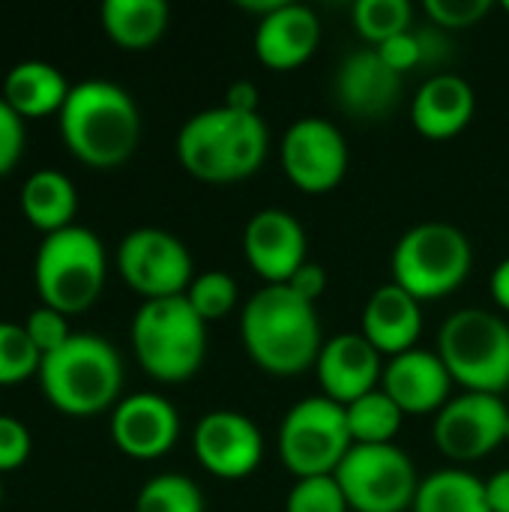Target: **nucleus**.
I'll return each mask as SVG.
<instances>
[{
    "instance_id": "obj_1",
    "label": "nucleus",
    "mask_w": 509,
    "mask_h": 512,
    "mask_svg": "<svg viewBox=\"0 0 509 512\" xmlns=\"http://www.w3.org/2000/svg\"><path fill=\"white\" fill-rule=\"evenodd\" d=\"M240 342L249 360L276 378L315 369L324 348L315 306L288 285H264L246 300L240 312Z\"/></svg>"
},
{
    "instance_id": "obj_2",
    "label": "nucleus",
    "mask_w": 509,
    "mask_h": 512,
    "mask_svg": "<svg viewBox=\"0 0 509 512\" xmlns=\"http://www.w3.org/2000/svg\"><path fill=\"white\" fill-rule=\"evenodd\" d=\"M57 126L69 153L96 171L120 168L141 141V111L132 93L105 78L72 84Z\"/></svg>"
},
{
    "instance_id": "obj_3",
    "label": "nucleus",
    "mask_w": 509,
    "mask_h": 512,
    "mask_svg": "<svg viewBox=\"0 0 509 512\" xmlns=\"http://www.w3.org/2000/svg\"><path fill=\"white\" fill-rule=\"evenodd\" d=\"M270 132L261 114L207 108L192 114L177 132V159L201 183H237L261 171Z\"/></svg>"
},
{
    "instance_id": "obj_4",
    "label": "nucleus",
    "mask_w": 509,
    "mask_h": 512,
    "mask_svg": "<svg viewBox=\"0 0 509 512\" xmlns=\"http://www.w3.org/2000/svg\"><path fill=\"white\" fill-rule=\"evenodd\" d=\"M39 387L48 405L66 417H99L114 411L123 390V360L96 333H72L63 348L42 357Z\"/></svg>"
},
{
    "instance_id": "obj_5",
    "label": "nucleus",
    "mask_w": 509,
    "mask_h": 512,
    "mask_svg": "<svg viewBox=\"0 0 509 512\" xmlns=\"http://www.w3.org/2000/svg\"><path fill=\"white\" fill-rule=\"evenodd\" d=\"M132 351L138 366L162 384H183L198 375L207 357V324L186 297L147 300L132 318Z\"/></svg>"
},
{
    "instance_id": "obj_6",
    "label": "nucleus",
    "mask_w": 509,
    "mask_h": 512,
    "mask_svg": "<svg viewBox=\"0 0 509 512\" xmlns=\"http://www.w3.org/2000/svg\"><path fill=\"white\" fill-rule=\"evenodd\" d=\"M105 276V246L90 228L81 225L48 234L33 258V282L42 306L57 309L66 318L87 312L99 300Z\"/></svg>"
},
{
    "instance_id": "obj_7",
    "label": "nucleus",
    "mask_w": 509,
    "mask_h": 512,
    "mask_svg": "<svg viewBox=\"0 0 509 512\" xmlns=\"http://www.w3.org/2000/svg\"><path fill=\"white\" fill-rule=\"evenodd\" d=\"M438 357L468 393L509 390V324L504 315L468 306L453 312L438 333Z\"/></svg>"
},
{
    "instance_id": "obj_8",
    "label": "nucleus",
    "mask_w": 509,
    "mask_h": 512,
    "mask_svg": "<svg viewBox=\"0 0 509 512\" xmlns=\"http://www.w3.org/2000/svg\"><path fill=\"white\" fill-rule=\"evenodd\" d=\"M393 282L414 300H444L459 291L474 267V249L450 222H420L393 246Z\"/></svg>"
},
{
    "instance_id": "obj_9",
    "label": "nucleus",
    "mask_w": 509,
    "mask_h": 512,
    "mask_svg": "<svg viewBox=\"0 0 509 512\" xmlns=\"http://www.w3.org/2000/svg\"><path fill=\"white\" fill-rule=\"evenodd\" d=\"M351 447L354 438L348 429L345 408L327 396H306L291 405L276 435L279 462L297 480L333 477Z\"/></svg>"
},
{
    "instance_id": "obj_10",
    "label": "nucleus",
    "mask_w": 509,
    "mask_h": 512,
    "mask_svg": "<svg viewBox=\"0 0 509 512\" xmlns=\"http://www.w3.org/2000/svg\"><path fill=\"white\" fill-rule=\"evenodd\" d=\"M333 477L351 512H408L420 489L411 456L396 444H354Z\"/></svg>"
},
{
    "instance_id": "obj_11",
    "label": "nucleus",
    "mask_w": 509,
    "mask_h": 512,
    "mask_svg": "<svg viewBox=\"0 0 509 512\" xmlns=\"http://www.w3.org/2000/svg\"><path fill=\"white\" fill-rule=\"evenodd\" d=\"M117 270L144 303L183 297L195 279L186 243L165 228L129 231L117 246Z\"/></svg>"
},
{
    "instance_id": "obj_12",
    "label": "nucleus",
    "mask_w": 509,
    "mask_h": 512,
    "mask_svg": "<svg viewBox=\"0 0 509 512\" xmlns=\"http://www.w3.org/2000/svg\"><path fill=\"white\" fill-rule=\"evenodd\" d=\"M509 411L501 396L468 393L453 396L432 423L435 447L456 465H474L507 441Z\"/></svg>"
},
{
    "instance_id": "obj_13",
    "label": "nucleus",
    "mask_w": 509,
    "mask_h": 512,
    "mask_svg": "<svg viewBox=\"0 0 509 512\" xmlns=\"http://www.w3.org/2000/svg\"><path fill=\"white\" fill-rule=\"evenodd\" d=\"M279 162L285 177L306 195L333 192L348 174V141L342 129L327 117L294 120L279 144Z\"/></svg>"
},
{
    "instance_id": "obj_14",
    "label": "nucleus",
    "mask_w": 509,
    "mask_h": 512,
    "mask_svg": "<svg viewBox=\"0 0 509 512\" xmlns=\"http://www.w3.org/2000/svg\"><path fill=\"white\" fill-rule=\"evenodd\" d=\"M192 450L198 465L216 480H246L264 459L261 429L240 411H210L192 432Z\"/></svg>"
},
{
    "instance_id": "obj_15",
    "label": "nucleus",
    "mask_w": 509,
    "mask_h": 512,
    "mask_svg": "<svg viewBox=\"0 0 509 512\" xmlns=\"http://www.w3.org/2000/svg\"><path fill=\"white\" fill-rule=\"evenodd\" d=\"M243 255L264 285H288L309 261V240L300 219L282 207H264L243 228Z\"/></svg>"
},
{
    "instance_id": "obj_16",
    "label": "nucleus",
    "mask_w": 509,
    "mask_h": 512,
    "mask_svg": "<svg viewBox=\"0 0 509 512\" xmlns=\"http://www.w3.org/2000/svg\"><path fill=\"white\" fill-rule=\"evenodd\" d=\"M180 438V414L159 393H132L111 411V441L114 447L135 459L153 462L171 453Z\"/></svg>"
},
{
    "instance_id": "obj_17",
    "label": "nucleus",
    "mask_w": 509,
    "mask_h": 512,
    "mask_svg": "<svg viewBox=\"0 0 509 512\" xmlns=\"http://www.w3.org/2000/svg\"><path fill=\"white\" fill-rule=\"evenodd\" d=\"M384 366L387 360L363 333H339L333 339H324L315 363L321 396L345 408L381 387Z\"/></svg>"
},
{
    "instance_id": "obj_18",
    "label": "nucleus",
    "mask_w": 509,
    "mask_h": 512,
    "mask_svg": "<svg viewBox=\"0 0 509 512\" xmlns=\"http://www.w3.org/2000/svg\"><path fill=\"white\" fill-rule=\"evenodd\" d=\"M453 375L447 372L438 351L414 348L390 357L384 366L381 390L399 405L405 417H435L453 396Z\"/></svg>"
},
{
    "instance_id": "obj_19",
    "label": "nucleus",
    "mask_w": 509,
    "mask_h": 512,
    "mask_svg": "<svg viewBox=\"0 0 509 512\" xmlns=\"http://www.w3.org/2000/svg\"><path fill=\"white\" fill-rule=\"evenodd\" d=\"M336 99L360 120H381L402 99V75L375 48H360L336 69Z\"/></svg>"
},
{
    "instance_id": "obj_20",
    "label": "nucleus",
    "mask_w": 509,
    "mask_h": 512,
    "mask_svg": "<svg viewBox=\"0 0 509 512\" xmlns=\"http://www.w3.org/2000/svg\"><path fill=\"white\" fill-rule=\"evenodd\" d=\"M321 42V21L312 6L282 0L270 15L258 18L255 57L273 72H291L303 66Z\"/></svg>"
},
{
    "instance_id": "obj_21",
    "label": "nucleus",
    "mask_w": 509,
    "mask_h": 512,
    "mask_svg": "<svg viewBox=\"0 0 509 512\" xmlns=\"http://www.w3.org/2000/svg\"><path fill=\"white\" fill-rule=\"evenodd\" d=\"M477 111L474 87L453 72H432L414 93L411 123L429 141H447L468 129Z\"/></svg>"
},
{
    "instance_id": "obj_22",
    "label": "nucleus",
    "mask_w": 509,
    "mask_h": 512,
    "mask_svg": "<svg viewBox=\"0 0 509 512\" xmlns=\"http://www.w3.org/2000/svg\"><path fill=\"white\" fill-rule=\"evenodd\" d=\"M381 357H399L405 351H414L423 336V309L420 300H414L405 288L396 282H387L375 288L363 309V330H360Z\"/></svg>"
},
{
    "instance_id": "obj_23",
    "label": "nucleus",
    "mask_w": 509,
    "mask_h": 512,
    "mask_svg": "<svg viewBox=\"0 0 509 512\" xmlns=\"http://www.w3.org/2000/svg\"><path fill=\"white\" fill-rule=\"evenodd\" d=\"M72 84L66 75L45 63V60H24L15 63L0 87V99L21 117V120H36L48 114H60Z\"/></svg>"
},
{
    "instance_id": "obj_24",
    "label": "nucleus",
    "mask_w": 509,
    "mask_h": 512,
    "mask_svg": "<svg viewBox=\"0 0 509 512\" xmlns=\"http://www.w3.org/2000/svg\"><path fill=\"white\" fill-rule=\"evenodd\" d=\"M99 21L117 48L147 51L165 36L171 9L165 0H105L99 6Z\"/></svg>"
},
{
    "instance_id": "obj_25",
    "label": "nucleus",
    "mask_w": 509,
    "mask_h": 512,
    "mask_svg": "<svg viewBox=\"0 0 509 512\" xmlns=\"http://www.w3.org/2000/svg\"><path fill=\"white\" fill-rule=\"evenodd\" d=\"M21 213L45 237L75 225V213H78L75 183L54 168L33 171L21 186Z\"/></svg>"
},
{
    "instance_id": "obj_26",
    "label": "nucleus",
    "mask_w": 509,
    "mask_h": 512,
    "mask_svg": "<svg viewBox=\"0 0 509 512\" xmlns=\"http://www.w3.org/2000/svg\"><path fill=\"white\" fill-rule=\"evenodd\" d=\"M411 512H492L486 480L465 468H441L420 480Z\"/></svg>"
},
{
    "instance_id": "obj_27",
    "label": "nucleus",
    "mask_w": 509,
    "mask_h": 512,
    "mask_svg": "<svg viewBox=\"0 0 509 512\" xmlns=\"http://www.w3.org/2000/svg\"><path fill=\"white\" fill-rule=\"evenodd\" d=\"M345 417H348L354 444H363V447L396 444V435L405 423V414L381 387L366 393L363 399L345 405Z\"/></svg>"
},
{
    "instance_id": "obj_28",
    "label": "nucleus",
    "mask_w": 509,
    "mask_h": 512,
    "mask_svg": "<svg viewBox=\"0 0 509 512\" xmlns=\"http://www.w3.org/2000/svg\"><path fill=\"white\" fill-rule=\"evenodd\" d=\"M354 30L372 45H384L387 39L411 30L414 6L408 0H357L351 9Z\"/></svg>"
},
{
    "instance_id": "obj_29",
    "label": "nucleus",
    "mask_w": 509,
    "mask_h": 512,
    "mask_svg": "<svg viewBox=\"0 0 509 512\" xmlns=\"http://www.w3.org/2000/svg\"><path fill=\"white\" fill-rule=\"evenodd\" d=\"M135 512H204V495L186 474H159L141 486Z\"/></svg>"
},
{
    "instance_id": "obj_30",
    "label": "nucleus",
    "mask_w": 509,
    "mask_h": 512,
    "mask_svg": "<svg viewBox=\"0 0 509 512\" xmlns=\"http://www.w3.org/2000/svg\"><path fill=\"white\" fill-rule=\"evenodd\" d=\"M183 297L198 312V318L204 324H210V321L228 318L237 309L240 288H237L234 276H228L225 270H207V273H198L192 279V285Z\"/></svg>"
},
{
    "instance_id": "obj_31",
    "label": "nucleus",
    "mask_w": 509,
    "mask_h": 512,
    "mask_svg": "<svg viewBox=\"0 0 509 512\" xmlns=\"http://www.w3.org/2000/svg\"><path fill=\"white\" fill-rule=\"evenodd\" d=\"M39 351L33 348L24 324L0 321V387H18L39 375Z\"/></svg>"
},
{
    "instance_id": "obj_32",
    "label": "nucleus",
    "mask_w": 509,
    "mask_h": 512,
    "mask_svg": "<svg viewBox=\"0 0 509 512\" xmlns=\"http://www.w3.org/2000/svg\"><path fill=\"white\" fill-rule=\"evenodd\" d=\"M285 512H351L336 477L297 480L285 498Z\"/></svg>"
},
{
    "instance_id": "obj_33",
    "label": "nucleus",
    "mask_w": 509,
    "mask_h": 512,
    "mask_svg": "<svg viewBox=\"0 0 509 512\" xmlns=\"http://www.w3.org/2000/svg\"><path fill=\"white\" fill-rule=\"evenodd\" d=\"M423 9L438 30H468L492 12V0H426Z\"/></svg>"
},
{
    "instance_id": "obj_34",
    "label": "nucleus",
    "mask_w": 509,
    "mask_h": 512,
    "mask_svg": "<svg viewBox=\"0 0 509 512\" xmlns=\"http://www.w3.org/2000/svg\"><path fill=\"white\" fill-rule=\"evenodd\" d=\"M24 333L30 336L33 348L39 351V357H48L54 354L57 348L66 345V339L72 336L69 330V318L60 315L57 309H48V306H36L27 321H24Z\"/></svg>"
},
{
    "instance_id": "obj_35",
    "label": "nucleus",
    "mask_w": 509,
    "mask_h": 512,
    "mask_svg": "<svg viewBox=\"0 0 509 512\" xmlns=\"http://www.w3.org/2000/svg\"><path fill=\"white\" fill-rule=\"evenodd\" d=\"M381 57H384V63L390 66V69H396L399 75H405V72H411V69H420V66H426V45H423V33L420 30H405V33H399V36H393V39H387L384 45H378L375 48Z\"/></svg>"
},
{
    "instance_id": "obj_36",
    "label": "nucleus",
    "mask_w": 509,
    "mask_h": 512,
    "mask_svg": "<svg viewBox=\"0 0 509 512\" xmlns=\"http://www.w3.org/2000/svg\"><path fill=\"white\" fill-rule=\"evenodd\" d=\"M30 450H33L30 429L15 417L0 414V474L18 471L30 459Z\"/></svg>"
},
{
    "instance_id": "obj_37",
    "label": "nucleus",
    "mask_w": 509,
    "mask_h": 512,
    "mask_svg": "<svg viewBox=\"0 0 509 512\" xmlns=\"http://www.w3.org/2000/svg\"><path fill=\"white\" fill-rule=\"evenodd\" d=\"M24 141H27L24 120L0 99V177L15 171V165L24 156Z\"/></svg>"
},
{
    "instance_id": "obj_38",
    "label": "nucleus",
    "mask_w": 509,
    "mask_h": 512,
    "mask_svg": "<svg viewBox=\"0 0 509 512\" xmlns=\"http://www.w3.org/2000/svg\"><path fill=\"white\" fill-rule=\"evenodd\" d=\"M288 288L297 294V297H303L306 303H318L321 297H324V291H327V270L318 264V261H306L291 279H288Z\"/></svg>"
},
{
    "instance_id": "obj_39",
    "label": "nucleus",
    "mask_w": 509,
    "mask_h": 512,
    "mask_svg": "<svg viewBox=\"0 0 509 512\" xmlns=\"http://www.w3.org/2000/svg\"><path fill=\"white\" fill-rule=\"evenodd\" d=\"M261 105V96H258V87L252 81H234L225 93V108L231 111H240V114H261L258 111Z\"/></svg>"
},
{
    "instance_id": "obj_40",
    "label": "nucleus",
    "mask_w": 509,
    "mask_h": 512,
    "mask_svg": "<svg viewBox=\"0 0 509 512\" xmlns=\"http://www.w3.org/2000/svg\"><path fill=\"white\" fill-rule=\"evenodd\" d=\"M486 501L492 512H509V468L495 471L486 480Z\"/></svg>"
},
{
    "instance_id": "obj_41",
    "label": "nucleus",
    "mask_w": 509,
    "mask_h": 512,
    "mask_svg": "<svg viewBox=\"0 0 509 512\" xmlns=\"http://www.w3.org/2000/svg\"><path fill=\"white\" fill-rule=\"evenodd\" d=\"M489 288H492V297H495L498 309L509 315V255L504 261H498V267L492 270Z\"/></svg>"
},
{
    "instance_id": "obj_42",
    "label": "nucleus",
    "mask_w": 509,
    "mask_h": 512,
    "mask_svg": "<svg viewBox=\"0 0 509 512\" xmlns=\"http://www.w3.org/2000/svg\"><path fill=\"white\" fill-rule=\"evenodd\" d=\"M276 6H282V0H240V9H246V12H255V15H270Z\"/></svg>"
},
{
    "instance_id": "obj_43",
    "label": "nucleus",
    "mask_w": 509,
    "mask_h": 512,
    "mask_svg": "<svg viewBox=\"0 0 509 512\" xmlns=\"http://www.w3.org/2000/svg\"><path fill=\"white\" fill-rule=\"evenodd\" d=\"M0 504H3V486H0Z\"/></svg>"
},
{
    "instance_id": "obj_44",
    "label": "nucleus",
    "mask_w": 509,
    "mask_h": 512,
    "mask_svg": "<svg viewBox=\"0 0 509 512\" xmlns=\"http://www.w3.org/2000/svg\"><path fill=\"white\" fill-rule=\"evenodd\" d=\"M504 9H507V12H509V0H504Z\"/></svg>"
},
{
    "instance_id": "obj_45",
    "label": "nucleus",
    "mask_w": 509,
    "mask_h": 512,
    "mask_svg": "<svg viewBox=\"0 0 509 512\" xmlns=\"http://www.w3.org/2000/svg\"><path fill=\"white\" fill-rule=\"evenodd\" d=\"M507 441H509V420H507Z\"/></svg>"
}]
</instances>
